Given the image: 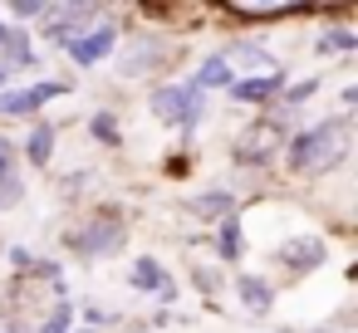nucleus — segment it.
<instances>
[{
  "mask_svg": "<svg viewBox=\"0 0 358 333\" xmlns=\"http://www.w3.org/2000/svg\"><path fill=\"white\" fill-rule=\"evenodd\" d=\"M133 284H138V289H148V294H157L162 304H172V299H177V284L167 279V269H162L152 255H143V260L133 265Z\"/></svg>",
  "mask_w": 358,
  "mask_h": 333,
  "instance_id": "nucleus-8",
  "label": "nucleus"
},
{
  "mask_svg": "<svg viewBox=\"0 0 358 333\" xmlns=\"http://www.w3.org/2000/svg\"><path fill=\"white\" fill-rule=\"evenodd\" d=\"M152 59H162V45H157V40H148L138 54H128V59H123V74H143Z\"/></svg>",
  "mask_w": 358,
  "mask_h": 333,
  "instance_id": "nucleus-19",
  "label": "nucleus"
},
{
  "mask_svg": "<svg viewBox=\"0 0 358 333\" xmlns=\"http://www.w3.org/2000/svg\"><path fill=\"white\" fill-rule=\"evenodd\" d=\"M226 64H241V69H260V74H275V59L260 50V45H231V54H221Z\"/></svg>",
  "mask_w": 358,
  "mask_h": 333,
  "instance_id": "nucleus-14",
  "label": "nucleus"
},
{
  "mask_svg": "<svg viewBox=\"0 0 358 333\" xmlns=\"http://www.w3.org/2000/svg\"><path fill=\"white\" fill-rule=\"evenodd\" d=\"M69 318H74V309H69V304H59V309L40 323V333H69Z\"/></svg>",
  "mask_w": 358,
  "mask_h": 333,
  "instance_id": "nucleus-22",
  "label": "nucleus"
},
{
  "mask_svg": "<svg viewBox=\"0 0 358 333\" xmlns=\"http://www.w3.org/2000/svg\"><path fill=\"white\" fill-rule=\"evenodd\" d=\"M187 211H196V216H226V221H231V211H236V196H231V191H206V196H187Z\"/></svg>",
  "mask_w": 358,
  "mask_h": 333,
  "instance_id": "nucleus-15",
  "label": "nucleus"
},
{
  "mask_svg": "<svg viewBox=\"0 0 358 333\" xmlns=\"http://www.w3.org/2000/svg\"><path fill=\"white\" fill-rule=\"evenodd\" d=\"M20 196H25V182H20V172L15 177H0V206H20Z\"/></svg>",
  "mask_w": 358,
  "mask_h": 333,
  "instance_id": "nucleus-21",
  "label": "nucleus"
},
{
  "mask_svg": "<svg viewBox=\"0 0 358 333\" xmlns=\"http://www.w3.org/2000/svg\"><path fill=\"white\" fill-rule=\"evenodd\" d=\"M348 157V118H329L289 142V167L294 172H334Z\"/></svg>",
  "mask_w": 358,
  "mask_h": 333,
  "instance_id": "nucleus-1",
  "label": "nucleus"
},
{
  "mask_svg": "<svg viewBox=\"0 0 358 333\" xmlns=\"http://www.w3.org/2000/svg\"><path fill=\"white\" fill-rule=\"evenodd\" d=\"M236 294H241V304H245L250 313H270V309H275V289H270L260 274H241V279H236Z\"/></svg>",
  "mask_w": 358,
  "mask_h": 333,
  "instance_id": "nucleus-9",
  "label": "nucleus"
},
{
  "mask_svg": "<svg viewBox=\"0 0 358 333\" xmlns=\"http://www.w3.org/2000/svg\"><path fill=\"white\" fill-rule=\"evenodd\" d=\"M113 45H118V25H99V30H84L79 40H69L64 50H69L74 64H99Z\"/></svg>",
  "mask_w": 358,
  "mask_h": 333,
  "instance_id": "nucleus-6",
  "label": "nucleus"
},
{
  "mask_svg": "<svg viewBox=\"0 0 358 333\" xmlns=\"http://www.w3.org/2000/svg\"><path fill=\"white\" fill-rule=\"evenodd\" d=\"M192 284H196L201 294H216V274H211V269H192Z\"/></svg>",
  "mask_w": 358,
  "mask_h": 333,
  "instance_id": "nucleus-26",
  "label": "nucleus"
},
{
  "mask_svg": "<svg viewBox=\"0 0 358 333\" xmlns=\"http://www.w3.org/2000/svg\"><path fill=\"white\" fill-rule=\"evenodd\" d=\"M123 240H128V230H123L118 216H94V221H84L79 230H69V250L84 255V260L113 255V250H123Z\"/></svg>",
  "mask_w": 358,
  "mask_h": 333,
  "instance_id": "nucleus-3",
  "label": "nucleus"
},
{
  "mask_svg": "<svg viewBox=\"0 0 358 333\" xmlns=\"http://www.w3.org/2000/svg\"><path fill=\"white\" fill-rule=\"evenodd\" d=\"M201 118H206V94H201L196 84H182V123H177V128L192 133Z\"/></svg>",
  "mask_w": 358,
  "mask_h": 333,
  "instance_id": "nucleus-17",
  "label": "nucleus"
},
{
  "mask_svg": "<svg viewBox=\"0 0 358 333\" xmlns=\"http://www.w3.org/2000/svg\"><path fill=\"white\" fill-rule=\"evenodd\" d=\"M275 94H285V74H255V79H236L231 84L236 103H270Z\"/></svg>",
  "mask_w": 358,
  "mask_h": 333,
  "instance_id": "nucleus-7",
  "label": "nucleus"
},
{
  "mask_svg": "<svg viewBox=\"0 0 358 333\" xmlns=\"http://www.w3.org/2000/svg\"><path fill=\"white\" fill-rule=\"evenodd\" d=\"M0 177H15V142L0 138Z\"/></svg>",
  "mask_w": 358,
  "mask_h": 333,
  "instance_id": "nucleus-25",
  "label": "nucleus"
},
{
  "mask_svg": "<svg viewBox=\"0 0 358 333\" xmlns=\"http://www.w3.org/2000/svg\"><path fill=\"white\" fill-rule=\"evenodd\" d=\"M6 35H10V30H6V25H0V45H6Z\"/></svg>",
  "mask_w": 358,
  "mask_h": 333,
  "instance_id": "nucleus-29",
  "label": "nucleus"
},
{
  "mask_svg": "<svg viewBox=\"0 0 358 333\" xmlns=\"http://www.w3.org/2000/svg\"><path fill=\"white\" fill-rule=\"evenodd\" d=\"M192 84H196L201 94H206V89H231V84H236V74H231V64H226L221 54H211V59H201V69H196V79H192Z\"/></svg>",
  "mask_w": 358,
  "mask_h": 333,
  "instance_id": "nucleus-11",
  "label": "nucleus"
},
{
  "mask_svg": "<svg viewBox=\"0 0 358 333\" xmlns=\"http://www.w3.org/2000/svg\"><path fill=\"white\" fill-rule=\"evenodd\" d=\"M289 113H265V118H250L241 133H236V162L245 167H265L275 162L285 147H289Z\"/></svg>",
  "mask_w": 358,
  "mask_h": 333,
  "instance_id": "nucleus-2",
  "label": "nucleus"
},
{
  "mask_svg": "<svg viewBox=\"0 0 358 333\" xmlns=\"http://www.w3.org/2000/svg\"><path fill=\"white\" fill-rule=\"evenodd\" d=\"M89 133H94L99 142L113 147V142H118V123H113V113H94V118H89Z\"/></svg>",
  "mask_w": 358,
  "mask_h": 333,
  "instance_id": "nucleus-20",
  "label": "nucleus"
},
{
  "mask_svg": "<svg viewBox=\"0 0 358 333\" xmlns=\"http://www.w3.org/2000/svg\"><path fill=\"white\" fill-rule=\"evenodd\" d=\"M69 333H94V328H69Z\"/></svg>",
  "mask_w": 358,
  "mask_h": 333,
  "instance_id": "nucleus-30",
  "label": "nucleus"
},
{
  "mask_svg": "<svg viewBox=\"0 0 358 333\" xmlns=\"http://www.w3.org/2000/svg\"><path fill=\"white\" fill-rule=\"evenodd\" d=\"M226 10L236 20H285V15H299L304 6H255V0H231Z\"/></svg>",
  "mask_w": 358,
  "mask_h": 333,
  "instance_id": "nucleus-10",
  "label": "nucleus"
},
{
  "mask_svg": "<svg viewBox=\"0 0 358 333\" xmlns=\"http://www.w3.org/2000/svg\"><path fill=\"white\" fill-rule=\"evenodd\" d=\"M216 245H221V260H241V250H245V240H241V221H221Z\"/></svg>",
  "mask_w": 358,
  "mask_h": 333,
  "instance_id": "nucleus-18",
  "label": "nucleus"
},
{
  "mask_svg": "<svg viewBox=\"0 0 358 333\" xmlns=\"http://www.w3.org/2000/svg\"><path fill=\"white\" fill-rule=\"evenodd\" d=\"M152 113H157L162 123H182V84H162V89L152 94Z\"/></svg>",
  "mask_w": 358,
  "mask_h": 333,
  "instance_id": "nucleus-16",
  "label": "nucleus"
},
{
  "mask_svg": "<svg viewBox=\"0 0 358 333\" xmlns=\"http://www.w3.org/2000/svg\"><path fill=\"white\" fill-rule=\"evenodd\" d=\"M324 255H329V245H324L319 235H294V240L275 245V265H285V269H294V274L319 269V265H324Z\"/></svg>",
  "mask_w": 358,
  "mask_h": 333,
  "instance_id": "nucleus-4",
  "label": "nucleus"
},
{
  "mask_svg": "<svg viewBox=\"0 0 358 333\" xmlns=\"http://www.w3.org/2000/svg\"><path fill=\"white\" fill-rule=\"evenodd\" d=\"M64 94V84H35V89H6L0 94V118H25V113H35L40 103H50V98H59Z\"/></svg>",
  "mask_w": 358,
  "mask_h": 333,
  "instance_id": "nucleus-5",
  "label": "nucleus"
},
{
  "mask_svg": "<svg viewBox=\"0 0 358 333\" xmlns=\"http://www.w3.org/2000/svg\"><path fill=\"white\" fill-rule=\"evenodd\" d=\"M84 318H89V323H94V328H99V323H108V313H103V309H94V304H89V309H84Z\"/></svg>",
  "mask_w": 358,
  "mask_h": 333,
  "instance_id": "nucleus-27",
  "label": "nucleus"
},
{
  "mask_svg": "<svg viewBox=\"0 0 358 333\" xmlns=\"http://www.w3.org/2000/svg\"><path fill=\"white\" fill-rule=\"evenodd\" d=\"M0 54H6V59H0V69H30V64H35V54H30V35H25V30H10L6 45H0Z\"/></svg>",
  "mask_w": 358,
  "mask_h": 333,
  "instance_id": "nucleus-13",
  "label": "nucleus"
},
{
  "mask_svg": "<svg viewBox=\"0 0 358 333\" xmlns=\"http://www.w3.org/2000/svg\"><path fill=\"white\" fill-rule=\"evenodd\" d=\"M10 89V69H0V94H6Z\"/></svg>",
  "mask_w": 358,
  "mask_h": 333,
  "instance_id": "nucleus-28",
  "label": "nucleus"
},
{
  "mask_svg": "<svg viewBox=\"0 0 358 333\" xmlns=\"http://www.w3.org/2000/svg\"><path fill=\"white\" fill-rule=\"evenodd\" d=\"M50 157H55V128L50 123H35L30 138H25V162L30 167H45Z\"/></svg>",
  "mask_w": 358,
  "mask_h": 333,
  "instance_id": "nucleus-12",
  "label": "nucleus"
},
{
  "mask_svg": "<svg viewBox=\"0 0 358 333\" xmlns=\"http://www.w3.org/2000/svg\"><path fill=\"white\" fill-rule=\"evenodd\" d=\"M309 94H319V74H314V79H304V84H294V89H285V103L294 108V103H304Z\"/></svg>",
  "mask_w": 358,
  "mask_h": 333,
  "instance_id": "nucleus-23",
  "label": "nucleus"
},
{
  "mask_svg": "<svg viewBox=\"0 0 358 333\" xmlns=\"http://www.w3.org/2000/svg\"><path fill=\"white\" fill-rule=\"evenodd\" d=\"M45 10H50V6H40V0H20V6H10L15 20H45Z\"/></svg>",
  "mask_w": 358,
  "mask_h": 333,
  "instance_id": "nucleus-24",
  "label": "nucleus"
}]
</instances>
